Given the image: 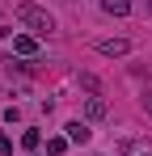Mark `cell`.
<instances>
[{
	"mask_svg": "<svg viewBox=\"0 0 152 156\" xmlns=\"http://www.w3.org/2000/svg\"><path fill=\"white\" fill-rule=\"evenodd\" d=\"M106 114H110V105L101 97H85V122H101Z\"/></svg>",
	"mask_w": 152,
	"mask_h": 156,
	"instance_id": "4",
	"label": "cell"
},
{
	"mask_svg": "<svg viewBox=\"0 0 152 156\" xmlns=\"http://www.w3.org/2000/svg\"><path fill=\"white\" fill-rule=\"evenodd\" d=\"M97 55L123 59V55H131V38H101V42H97Z\"/></svg>",
	"mask_w": 152,
	"mask_h": 156,
	"instance_id": "2",
	"label": "cell"
},
{
	"mask_svg": "<svg viewBox=\"0 0 152 156\" xmlns=\"http://www.w3.org/2000/svg\"><path fill=\"white\" fill-rule=\"evenodd\" d=\"M63 135H68L72 144H89V135H93V131H89V122H85V118H72V122L63 127Z\"/></svg>",
	"mask_w": 152,
	"mask_h": 156,
	"instance_id": "5",
	"label": "cell"
},
{
	"mask_svg": "<svg viewBox=\"0 0 152 156\" xmlns=\"http://www.w3.org/2000/svg\"><path fill=\"white\" fill-rule=\"evenodd\" d=\"M13 152V135H4V131H0V156H9Z\"/></svg>",
	"mask_w": 152,
	"mask_h": 156,
	"instance_id": "9",
	"label": "cell"
},
{
	"mask_svg": "<svg viewBox=\"0 0 152 156\" xmlns=\"http://www.w3.org/2000/svg\"><path fill=\"white\" fill-rule=\"evenodd\" d=\"M38 144H42V131H34V127H25V131H21V148H25V152H34V148H38Z\"/></svg>",
	"mask_w": 152,
	"mask_h": 156,
	"instance_id": "8",
	"label": "cell"
},
{
	"mask_svg": "<svg viewBox=\"0 0 152 156\" xmlns=\"http://www.w3.org/2000/svg\"><path fill=\"white\" fill-rule=\"evenodd\" d=\"M13 51L25 55V59H34V55H38V38H34V34H13Z\"/></svg>",
	"mask_w": 152,
	"mask_h": 156,
	"instance_id": "3",
	"label": "cell"
},
{
	"mask_svg": "<svg viewBox=\"0 0 152 156\" xmlns=\"http://www.w3.org/2000/svg\"><path fill=\"white\" fill-rule=\"evenodd\" d=\"M101 13H110V17H127V13H131V0H101Z\"/></svg>",
	"mask_w": 152,
	"mask_h": 156,
	"instance_id": "6",
	"label": "cell"
},
{
	"mask_svg": "<svg viewBox=\"0 0 152 156\" xmlns=\"http://www.w3.org/2000/svg\"><path fill=\"white\" fill-rule=\"evenodd\" d=\"M139 105H144V114H152V93H144V97H139Z\"/></svg>",
	"mask_w": 152,
	"mask_h": 156,
	"instance_id": "10",
	"label": "cell"
},
{
	"mask_svg": "<svg viewBox=\"0 0 152 156\" xmlns=\"http://www.w3.org/2000/svg\"><path fill=\"white\" fill-rule=\"evenodd\" d=\"M17 21L25 26V34H51L55 30V17H51L47 9H38V4H17Z\"/></svg>",
	"mask_w": 152,
	"mask_h": 156,
	"instance_id": "1",
	"label": "cell"
},
{
	"mask_svg": "<svg viewBox=\"0 0 152 156\" xmlns=\"http://www.w3.org/2000/svg\"><path fill=\"white\" fill-rule=\"evenodd\" d=\"M68 148H72V139H68V135H51V139H47V156H63Z\"/></svg>",
	"mask_w": 152,
	"mask_h": 156,
	"instance_id": "7",
	"label": "cell"
}]
</instances>
